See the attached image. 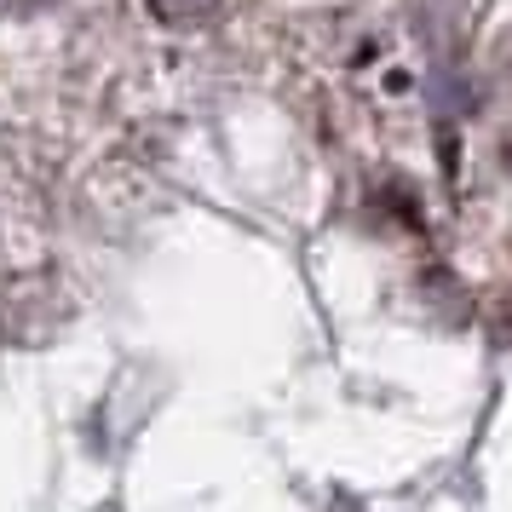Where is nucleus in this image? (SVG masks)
Returning a JSON list of instances; mask_svg holds the SVG:
<instances>
[{"instance_id":"1","label":"nucleus","mask_w":512,"mask_h":512,"mask_svg":"<svg viewBox=\"0 0 512 512\" xmlns=\"http://www.w3.org/2000/svg\"><path fill=\"white\" fill-rule=\"evenodd\" d=\"M144 6H150V18H162L173 29H196V24H213L225 0H144Z\"/></svg>"},{"instance_id":"2","label":"nucleus","mask_w":512,"mask_h":512,"mask_svg":"<svg viewBox=\"0 0 512 512\" xmlns=\"http://www.w3.org/2000/svg\"><path fill=\"white\" fill-rule=\"evenodd\" d=\"M12 6H47V0H12Z\"/></svg>"}]
</instances>
